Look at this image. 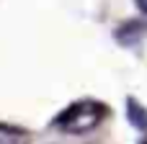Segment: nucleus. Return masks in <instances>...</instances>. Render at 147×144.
<instances>
[{"instance_id":"obj_1","label":"nucleus","mask_w":147,"mask_h":144,"mask_svg":"<svg viewBox=\"0 0 147 144\" xmlns=\"http://www.w3.org/2000/svg\"><path fill=\"white\" fill-rule=\"evenodd\" d=\"M106 116V106L98 100H78L72 106H67L59 116H57V129H62L65 134H85L93 131Z\"/></svg>"},{"instance_id":"obj_2","label":"nucleus","mask_w":147,"mask_h":144,"mask_svg":"<svg viewBox=\"0 0 147 144\" xmlns=\"http://www.w3.org/2000/svg\"><path fill=\"white\" fill-rule=\"evenodd\" d=\"M28 142H31V137H28L23 129L0 124V144H28Z\"/></svg>"},{"instance_id":"obj_3","label":"nucleus","mask_w":147,"mask_h":144,"mask_svg":"<svg viewBox=\"0 0 147 144\" xmlns=\"http://www.w3.org/2000/svg\"><path fill=\"white\" fill-rule=\"evenodd\" d=\"M127 116H129L132 126H137L140 131H145V129H147V113H145V108H142L134 98L127 100Z\"/></svg>"},{"instance_id":"obj_4","label":"nucleus","mask_w":147,"mask_h":144,"mask_svg":"<svg viewBox=\"0 0 147 144\" xmlns=\"http://www.w3.org/2000/svg\"><path fill=\"white\" fill-rule=\"evenodd\" d=\"M134 3H137V8H140L142 13H147V0H134Z\"/></svg>"},{"instance_id":"obj_5","label":"nucleus","mask_w":147,"mask_h":144,"mask_svg":"<svg viewBox=\"0 0 147 144\" xmlns=\"http://www.w3.org/2000/svg\"><path fill=\"white\" fill-rule=\"evenodd\" d=\"M142 144H147V139H145V142H142Z\"/></svg>"}]
</instances>
